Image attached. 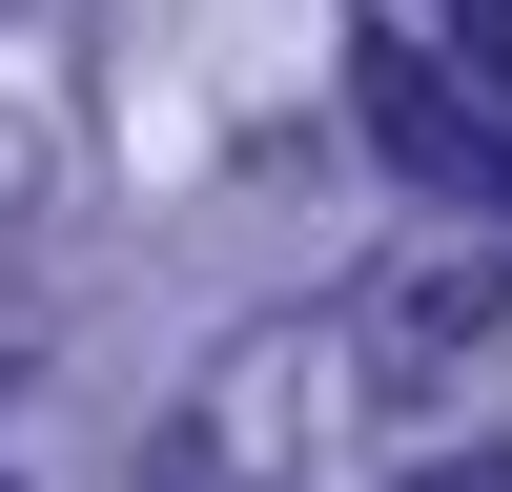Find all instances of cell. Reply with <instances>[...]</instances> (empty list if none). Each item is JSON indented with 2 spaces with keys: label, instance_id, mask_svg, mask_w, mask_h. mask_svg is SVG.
<instances>
[{
  "label": "cell",
  "instance_id": "obj_1",
  "mask_svg": "<svg viewBox=\"0 0 512 492\" xmlns=\"http://www.w3.org/2000/svg\"><path fill=\"white\" fill-rule=\"evenodd\" d=\"M349 82H369V144H390L410 185H451V205H512V82H472L431 21H390V0H369Z\"/></svg>",
  "mask_w": 512,
  "mask_h": 492
},
{
  "label": "cell",
  "instance_id": "obj_2",
  "mask_svg": "<svg viewBox=\"0 0 512 492\" xmlns=\"http://www.w3.org/2000/svg\"><path fill=\"white\" fill-rule=\"evenodd\" d=\"M410 492H512V451H451V472H410Z\"/></svg>",
  "mask_w": 512,
  "mask_h": 492
}]
</instances>
